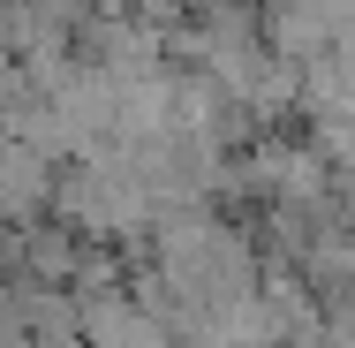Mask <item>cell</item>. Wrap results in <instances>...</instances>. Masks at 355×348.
Segmentation results:
<instances>
[{"instance_id": "6da1fadb", "label": "cell", "mask_w": 355, "mask_h": 348, "mask_svg": "<svg viewBox=\"0 0 355 348\" xmlns=\"http://www.w3.org/2000/svg\"><path fill=\"white\" fill-rule=\"evenodd\" d=\"M53 205V159L0 129V227H31Z\"/></svg>"}, {"instance_id": "7a4b0ae2", "label": "cell", "mask_w": 355, "mask_h": 348, "mask_svg": "<svg viewBox=\"0 0 355 348\" xmlns=\"http://www.w3.org/2000/svg\"><path fill=\"white\" fill-rule=\"evenodd\" d=\"M91 15H137V23H182V0H83Z\"/></svg>"}]
</instances>
